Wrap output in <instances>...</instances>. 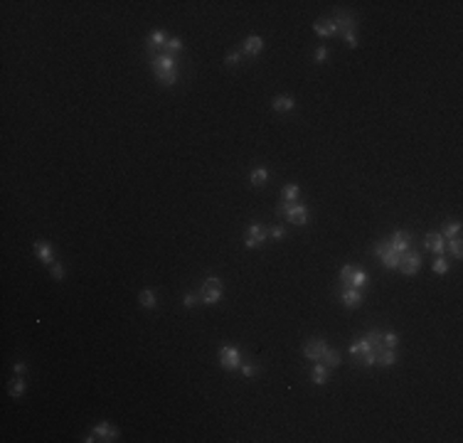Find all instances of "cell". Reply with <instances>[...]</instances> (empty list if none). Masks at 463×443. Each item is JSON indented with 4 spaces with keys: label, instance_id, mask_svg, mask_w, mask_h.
<instances>
[{
    "label": "cell",
    "instance_id": "8fae6325",
    "mask_svg": "<svg viewBox=\"0 0 463 443\" xmlns=\"http://www.w3.org/2000/svg\"><path fill=\"white\" fill-rule=\"evenodd\" d=\"M362 293L360 288H352V286H340V300L345 308H360L362 305Z\"/></svg>",
    "mask_w": 463,
    "mask_h": 443
},
{
    "label": "cell",
    "instance_id": "8992f818",
    "mask_svg": "<svg viewBox=\"0 0 463 443\" xmlns=\"http://www.w3.org/2000/svg\"><path fill=\"white\" fill-rule=\"evenodd\" d=\"M219 364H222L227 372L237 369V367H242V352H239V347H234V345H224V347H219Z\"/></svg>",
    "mask_w": 463,
    "mask_h": 443
},
{
    "label": "cell",
    "instance_id": "7402d4cb",
    "mask_svg": "<svg viewBox=\"0 0 463 443\" xmlns=\"http://www.w3.org/2000/svg\"><path fill=\"white\" fill-rule=\"evenodd\" d=\"M394 362H397V354H394V350L384 347L382 352H377V364H379V367H392Z\"/></svg>",
    "mask_w": 463,
    "mask_h": 443
},
{
    "label": "cell",
    "instance_id": "4fadbf2b",
    "mask_svg": "<svg viewBox=\"0 0 463 443\" xmlns=\"http://www.w3.org/2000/svg\"><path fill=\"white\" fill-rule=\"evenodd\" d=\"M424 246L431 249V251L438 254V256H443V251H446V239L438 234V232H431V234H426V239H424Z\"/></svg>",
    "mask_w": 463,
    "mask_h": 443
},
{
    "label": "cell",
    "instance_id": "3957f363",
    "mask_svg": "<svg viewBox=\"0 0 463 443\" xmlns=\"http://www.w3.org/2000/svg\"><path fill=\"white\" fill-rule=\"evenodd\" d=\"M222 291H224V286H222L219 278H214V276L212 278H204L202 288H200V300L207 303V305H214V303H219Z\"/></svg>",
    "mask_w": 463,
    "mask_h": 443
},
{
    "label": "cell",
    "instance_id": "e575fe53",
    "mask_svg": "<svg viewBox=\"0 0 463 443\" xmlns=\"http://www.w3.org/2000/svg\"><path fill=\"white\" fill-rule=\"evenodd\" d=\"M257 372H259V367L257 364H242V374L249 379V377H257Z\"/></svg>",
    "mask_w": 463,
    "mask_h": 443
},
{
    "label": "cell",
    "instance_id": "d6986e66",
    "mask_svg": "<svg viewBox=\"0 0 463 443\" xmlns=\"http://www.w3.org/2000/svg\"><path fill=\"white\" fill-rule=\"evenodd\" d=\"M313 30L318 32L320 37H330V35H335V23H333L330 18H323V20H318V23L313 25Z\"/></svg>",
    "mask_w": 463,
    "mask_h": 443
},
{
    "label": "cell",
    "instance_id": "f1b7e54d",
    "mask_svg": "<svg viewBox=\"0 0 463 443\" xmlns=\"http://www.w3.org/2000/svg\"><path fill=\"white\" fill-rule=\"evenodd\" d=\"M274 109H276V111H291V109H293V99H291V96H279V99L274 101Z\"/></svg>",
    "mask_w": 463,
    "mask_h": 443
},
{
    "label": "cell",
    "instance_id": "83f0119b",
    "mask_svg": "<svg viewBox=\"0 0 463 443\" xmlns=\"http://www.w3.org/2000/svg\"><path fill=\"white\" fill-rule=\"evenodd\" d=\"M446 249H451V254L456 259H461L463 249H461V236H453V239H446Z\"/></svg>",
    "mask_w": 463,
    "mask_h": 443
},
{
    "label": "cell",
    "instance_id": "8d00e7d4",
    "mask_svg": "<svg viewBox=\"0 0 463 443\" xmlns=\"http://www.w3.org/2000/svg\"><path fill=\"white\" fill-rule=\"evenodd\" d=\"M239 59H242V55H239V52H229L224 62H227V67H234V64H239Z\"/></svg>",
    "mask_w": 463,
    "mask_h": 443
},
{
    "label": "cell",
    "instance_id": "2e32d148",
    "mask_svg": "<svg viewBox=\"0 0 463 443\" xmlns=\"http://www.w3.org/2000/svg\"><path fill=\"white\" fill-rule=\"evenodd\" d=\"M330 377V367L323 362H313V372H311V382L313 384H325Z\"/></svg>",
    "mask_w": 463,
    "mask_h": 443
},
{
    "label": "cell",
    "instance_id": "f546056e",
    "mask_svg": "<svg viewBox=\"0 0 463 443\" xmlns=\"http://www.w3.org/2000/svg\"><path fill=\"white\" fill-rule=\"evenodd\" d=\"M382 340H384V347H389V350H394L399 345V335L397 332H382Z\"/></svg>",
    "mask_w": 463,
    "mask_h": 443
},
{
    "label": "cell",
    "instance_id": "5bb4252c",
    "mask_svg": "<svg viewBox=\"0 0 463 443\" xmlns=\"http://www.w3.org/2000/svg\"><path fill=\"white\" fill-rule=\"evenodd\" d=\"M389 244H392L394 251L404 254L406 249H411V234H409V232H394L392 239H389Z\"/></svg>",
    "mask_w": 463,
    "mask_h": 443
},
{
    "label": "cell",
    "instance_id": "44dd1931",
    "mask_svg": "<svg viewBox=\"0 0 463 443\" xmlns=\"http://www.w3.org/2000/svg\"><path fill=\"white\" fill-rule=\"evenodd\" d=\"M266 180H269V170H266V168H254V170L249 173V182H252L254 187L266 185Z\"/></svg>",
    "mask_w": 463,
    "mask_h": 443
},
{
    "label": "cell",
    "instance_id": "9c48e42d",
    "mask_svg": "<svg viewBox=\"0 0 463 443\" xmlns=\"http://www.w3.org/2000/svg\"><path fill=\"white\" fill-rule=\"evenodd\" d=\"M150 67H153V74H168V72H177V59L170 57V55H155L150 59Z\"/></svg>",
    "mask_w": 463,
    "mask_h": 443
},
{
    "label": "cell",
    "instance_id": "6da1fadb",
    "mask_svg": "<svg viewBox=\"0 0 463 443\" xmlns=\"http://www.w3.org/2000/svg\"><path fill=\"white\" fill-rule=\"evenodd\" d=\"M333 23H335V35H340L343 40L347 42V47H357V37H355V15H350V13H345V10H340L335 18H333Z\"/></svg>",
    "mask_w": 463,
    "mask_h": 443
},
{
    "label": "cell",
    "instance_id": "d4e9b609",
    "mask_svg": "<svg viewBox=\"0 0 463 443\" xmlns=\"http://www.w3.org/2000/svg\"><path fill=\"white\" fill-rule=\"evenodd\" d=\"M138 300H141V305H143L145 310H153V308L158 305V300H155V293H153L150 288H145L143 293L138 295Z\"/></svg>",
    "mask_w": 463,
    "mask_h": 443
},
{
    "label": "cell",
    "instance_id": "74e56055",
    "mask_svg": "<svg viewBox=\"0 0 463 443\" xmlns=\"http://www.w3.org/2000/svg\"><path fill=\"white\" fill-rule=\"evenodd\" d=\"M13 372H15V377H23V374H25V364H23V362H15V364H13Z\"/></svg>",
    "mask_w": 463,
    "mask_h": 443
},
{
    "label": "cell",
    "instance_id": "ba28073f",
    "mask_svg": "<svg viewBox=\"0 0 463 443\" xmlns=\"http://www.w3.org/2000/svg\"><path fill=\"white\" fill-rule=\"evenodd\" d=\"M116 438H118V431H116L111 423L101 421V423H96V426L91 428L89 438H84V441H116Z\"/></svg>",
    "mask_w": 463,
    "mask_h": 443
},
{
    "label": "cell",
    "instance_id": "f35d334b",
    "mask_svg": "<svg viewBox=\"0 0 463 443\" xmlns=\"http://www.w3.org/2000/svg\"><path fill=\"white\" fill-rule=\"evenodd\" d=\"M325 59H328V50H325V47H318V50H316V62H325Z\"/></svg>",
    "mask_w": 463,
    "mask_h": 443
},
{
    "label": "cell",
    "instance_id": "7c38bea8",
    "mask_svg": "<svg viewBox=\"0 0 463 443\" xmlns=\"http://www.w3.org/2000/svg\"><path fill=\"white\" fill-rule=\"evenodd\" d=\"M35 254H37V259L42 261V264H47V266H52L55 264V251H52V246L47 244V241H35Z\"/></svg>",
    "mask_w": 463,
    "mask_h": 443
},
{
    "label": "cell",
    "instance_id": "4316f807",
    "mask_svg": "<svg viewBox=\"0 0 463 443\" xmlns=\"http://www.w3.org/2000/svg\"><path fill=\"white\" fill-rule=\"evenodd\" d=\"M461 234V224L458 222H446L443 224V232H441V236L443 239H453V236Z\"/></svg>",
    "mask_w": 463,
    "mask_h": 443
},
{
    "label": "cell",
    "instance_id": "d6a6232c",
    "mask_svg": "<svg viewBox=\"0 0 463 443\" xmlns=\"http://www.w3.org/2000/svg\"><path fill=\"white\" fill-rule=\"evenodd\" d=\"M434 271L436 273H446V271H448V261H446L443 256H438V259L434 261Z\"/></svg>",
    "mask_w": 463,
    "mask_h": 443
},
{
    "label": "cell",
    "instance_id": "e0dca14e",
    "mask_svg": "<svg viewBox=\"0 0 463 443\" xmlns=\"http://www.w3.org/2000/svg\"><path fill=\"white\" fill-rule=\"evenodd\" d=\"M165 42H168V35L160 32V30H155V32L148 35V50H153V52H158V55H160V50L165 47Z\"/></svg>",
    "mask_w": 463,
    "mask_h": 443
},
{
    "label": "cell",
    "instance_id": "836d02e7",
    "mask_svg": "<svg viewBox=\"0 0 463 443\" xmlns=\"http://www.w3.org/2000/svg\"><path fill=\"white\" fill-rule=\"evenodd\" d=\"M50 273H52V278H55V281H62V278H64V268H62L57 261L50 266Z\"/></svg>",
    "mask_w": 463,
    "mask_h": 443
},
{
    "label": "cell",
    "instance_id": "1f68e13d",
    "mask_svg": "<svg viewBox=\"0 0 463 443\" xmlns=\"http://www.w3.org/2000/svg\"><path fill=\"white\" fill-rule=\"evenodd\" d=\"M197 303H200V300H197V295L195 293H185L182 295V305H185V308H195Z\"/></svg>",
    "mask_w": 463,
    "mask_h": 443
},
{
    "label": "cell",
    "instance_id": "ac0fdd59",
    "mask_svg": "<svg viewBox=\"0 0 463 443\" xmlns=\"http://www.w3.org/2000/svg\"><path fill=\"white\" fill-rule=\"evenodd\" d=\"M347 286L365 291V288H367V273H365L362 268H352V276H350V283H347Z\"/></svg>",
    "mask_w": 463,
    "mask_h": 443
},
{
    "label": "cell",
    "instance_id": "4dcf8cb0",
    "mask_svg": "<svg viewBox=\"0 0 463 443\" xmlns=\"http://www.w3.org/2000/svg\"><path fill=\"white\" fill-rule=\"evenodd\" d=\"M352 268L355 266H350V264H345L343 268H340V286H347L350 283V276H352Z\"/></svg>",
    "mask_w": 463,
    "mask_h": 443
},
{
    "label": "cell",
    "instance_id": "5b68a950",
    "mask_svg": "<svg viewBox=\"0 0 463 443\" xmlns=\"http://www.w3.org/2000/svg\"><path fill=\"white\" fill-rule=\"evenodd\" d=\"M375 254L379 256L382 266H387V268H397V266H399V256H402V254H399V251H394L389 241H377L375 244Z\"/></svg>",
    "mask_w": 463,
    "mask_h": 443
},
{
    "label": "cell",
    "instance_id": "30bf717a",
    "mask_svg": "<svg viewBox=\"0 0 463 443\" xmlns=\"http://www.w3.org/2000/svg\"><path fill=\"white\" fill-rule=\"evenodd\" d=\"M325 347H328V345H325L323 337H311V340L303 345V354H306V359H311V362H320Z\"/></svg>",
    "mask_w": 463,
    "mask_h": 443
},
{
    "label": "cell",
    "instance_id": "603a6c76",
    "mask_svg": "<svg viewBox=\"0 0 463 443\" xmlns=\"http://www.w3.org/2000/svg\"><path fill=\"white\" fill-rule=\"evenodd\" d=\"M180 50H182V40H180V37H168V42H165V47L160 50V55H170V57H175Z\"/></svg>",
    "mask_w": 463,
    "mask_h": 443
},
{
    "label": "cell",
    "instance_id": "52a82bcc",
    "mask_svg": "<svg viewBox=\"0 0 463 443\" xmlns=\"http://www.w3.org/2000/svg\"><path fill=\"white\" fill-rule=\"evenodd\" d=\"M266 239H269V229L261 227V224H252V227L244 232V246H247V249H259Z\"/></svg>",
    "mask_w": 463,
    "mask_h": 443
},
{
    "label": "cell",
    "instance_id": "d590c367",
    "mask_svg": "<svg viewBox=\"0 0 463 443\" xmlns=\"http://www.w3.org/2000/svg\"><path fill=\"white\" fill-rule=\"evenodd\" d=\"M269 234H271V239H284L286 229H284L281 224H276V227H271V232H269Z\"/></svg>",
    "mask_w": 463,
    "mask_h": 443
},
{
    "label": "cell",
    "instance_id": "9a60e30c",
    "mask_svg": "<svg viewBox=\"0 0 463 443\" xmlns=\"http://www.w3.org/2000/svg\"><path fill=\"white\" fill-rule=\"evenodd\" d=\"M261 50H264V40H261L259 35H249L247 40H244V47H242V52L244 55H259Z\"/></svg>",
    "mask_w": 463,
    "mask_h": 443
},
{
    "label": "cell",
    "instance_id": "7a4b0ae2",
    "mask_svg": "<svg viewBox=\"0 0 463 443\" xmlns=\"http://www.w3.org/2000/svg\"><path fill=\"white\" fill-rule=\"evenodd\" d=\"M276 214L284 217L291 224H298V227H303L308 222V207L301 205V202H284L281 200V205L276 207Z\"/></svg>",
    "mask_w": 463,
    "mask_h": 443
},
{
    "label": "cell",
    "instance_id": "484cf974",
    "mask_svg": "<svg viewBox=\"0 0 463 443\" xmlns=\"http://www.w3.org/2000/svg\"><path fill=\"white\" fill-rule=\"evenodd\" d=\"M8 391H10V396H13V399H20V396H23V391H25V382H23V377H15V379L10 382V386H8Z\"/></svg>",
    "mask_w": 463,
    "mask_h": 443
},
{
    "label": "cell",
    "instance_id": "ffe728a7",
    "mask_svg": "<svg viewBox=\"0 0 463 443\" xmlns=\"http://www.w3.org/2000/svg\"><path fill=\"white\" fill-rule=\"evenodd\" d=\"M320 362L323 364H328L330 369H335V367H340V352L338 350H330V347H325V352H323V357H320Z\"/></svg>",
    "mask_w": 463,
    "mask_h": 443
},
{
    "label": "cell",
    "instance_id": "277c9868",
    "mask_svg": "<svg viewBox=\"0 0 463 443\" xmlns=\"http://www.w3.org/2000/svg\"><path fill=\"white\" fill-rule=\"evenodd\" d=\"M419 268H421V256H419V251L406 249L404 254L399 256V266H397V271H402L404 276H416V273H419Z\"/></svg>",
    "mask_w": 463,
    "mask_h": 443
},
{
    "label": "cell",
    "instance_id": "cb8c5ba5",
    "mask_svg": "<svg viewBox=\"0 0 463 443\" xmlns=\"http://www.w3.org/2000/svg\"><path fill=\"white\" fill-rule=\"evenodd\" d=\"M298 195H301V190H298V185H293V182L281 190V200H284V202H298Z\"/></svg>",
    "mask_w": 463,
    "mask_h": 443
}]
</instances>
